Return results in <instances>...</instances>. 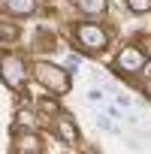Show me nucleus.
<instances>
[{"instance_id": "f257e3e1", "label": "nucleus", "mask_w": 151, "mask_h": 154, "mask_svg": "<svg viewBox=\"0 0 151 154\" xmlns=\"http://www.w3.org/2000/svg\"><path fill=\"white\" fill-rule=\"evenodd\" d=\"M33 75L48 88V91H54V94H66L69 91V69H63V66H54V63H36L33 66Z\"/></svg>"}, {"instance_id": "f03ea898", "label": "nucleus", "mask_w": 151, "mask_h": 154, "mask_svg": "<svg viewBox=\"0 0 151 154\" xmlns=\"http://www.w3.org/2000/svg\"><path fill=\"white\" fill-rule=\"evenodd\" d=\"M0 79L3 85H9L12 91H21L24 82H27V66L18 54H3L0 57Z\"/></svg>"}, {"instance_id": "7ed1b4c3", "label": "nucleus", "mask_w": 151, "mask_h": 154, "mask_svg": "<svg viewBox=\"0 0 151 154\" xmlns=\"http://www.w3.org/2000/svg\"><path fill=\"white\" fill-rule=\"evenodd\" d=\"M76 36H79V42H82L88 51H103V48L109 45V33H106L103 27L91 24V21H85V24L76 27Z\"/></svg>"}, {"instance_id": "20e7f679", "label": "nucleus", "mask_w": 151, "mask_h": 154, "mask_svg": "<svg viewBox=\"0 0 151 154\" xmlns=\"http://www.w3.org/2000/svg\"><path fill=\"white\" fill-rule=\"evenodd\" d=\"M115 66H118V72H127V75H133V72H139V69L145 66V54H142L136 45H124V48L118 51V60H115Z\"/></svg>"}, {"instance_id": "39448f33", "label": "nucleus", "mask_w": 151, "mask_h": 154, "mask_svg": "<svg viewBox=\"0 0 151 154\" xmlns=\"http://www.w3.org/2000/svg\"><path fill=\"white\" fill-rule=\"evenodd\" d=\"M57 136H60L63 145H69V148H72V145H79V130H76V124H72L66 115L57 118Z\"/></svg>"}, {"instance_id": "423d86ee", "label": "nucleus", "mask_w": 151, "mask_h": 154, "mask_svg": "<svg viewBox=\"0 0 151 154\" xmlns=\"http://www.w3.org/2000/svg\"><path fill=\"white\" fill-rule=\"evenodd\" d=\"M15 145V151H42V145H39V139H36V133H30V130H21V133H15V139H12Z\"/></svg>"}, {"instance_id": "0eeeda50", "label": "nucleus", "mask_w": 151, "mask_h": 154, "mask_svg": "<svg viewBox=\"0 0 151 154\" xmlns=\"http://www.w3.org/2000/svg\"><path fill=\"white\" fill-rule=\"evenodd\" d=\"M33 9H36V0H6L9 15H30Z\"/></svg>"}, {"instance_id": "6e6552de", "label": "nucleus", "mask_w": 151, "mask_h": 154, "mask_svg": "<svg viewBox=\"0 0 151 154\" xmlns=\"http://www.w3.org/2000/svg\"><path fill=\"white\" fill-rule=\"evenodd\" d=\"M76 6H79L82 12H88V15H100V12H106V0H76Z\"/></svg>"}, {"instance_id": "1a4fd4ad", "label": "nucleus", "mask_w": 151, "mask_h": 154, "mask_svg": "<svg viewBox=\"0 0 151 154\" xmlns=\"http://www.w3.org/2000/svg\"><path fill=\"white\" fill-rule=\"evenodd\" d=\"M0 39L3 42H15L18 39V27L12 21H0Z\"/></svg>"}, {"instance_id": "9d476101", "label": "nucleus", "mask_w": 151, "mask_h": 154, "mask_svg": "<svg viewBox=\"0 0 151 154\" xmlns=\"http://www.w3.org/2000/svg\"><path fill=\"white\" fill-rule=\"evenodd\" d=\"M127 9H130V12H136V15H142V12H148V9H151V0H127Z\"/></svg>"}, {"instance_id": "9b49d317", "label": "nucleus", "mask_w": 151, "mask_h": 154, "mask_svg": "<svg viewBox=\"0 0 151 154\" xmlns=\"http://www.w3.org/2000/svg\"><path fill=\"white\" fill-rule=\"evenodd\" d=\"M97 127H100V130H106V133H118V130H115V124H112L109 118H103V115L97 118Z\"/></svg>"}, {"instance_id": "f8f14e48", "label": "nucleus", "mask_w": 151, "mask_h": 154, "mask_svg": "<svg viewBox=\"0 0 151 154\" xmlns=\"http://www.w3.org/2000/svg\"><path fill=\"white\" fill-rule=\"evenodd\" d=\"M79 66H82V57H76V54H69V57H66V69H69V72H76Z\"/></svg>"}, {"instance_id": "ddd939ff", "label": "nucleus", "mask_w": 151, "mask_h": 154, "mask_svg": "<svg viewBox=\"0 0 151 154\" xmlns=\"http://www.w3.org/2000/svg\"><path fill=\"white\" fill-rule=\"evenodd\" d=\"M18 124H27V127H33V115H30V112H18Z\"/></svg>"}, {"instance_id": "4468645a", "label": "nucleus", "mask_w": 151, "mask_h": 154, "mask_svg": "<svg viewBox=\"0 0 151 154\" xmlns=\"http://www.w3.org/2000/svg\"><path fill=\"white\" fill-rule=\"evenodd\" d=\"M42 112H57V103L54 100H42Z\"/></svg>"}, {"instance_id": "2eb2a0df", "label": "nucleus", "mask_w": 151, "mask_h": 154, "mask_svg": "<svg viewBox=\"0 0 151 154\" xmlns=\"http://www.w3.org/2000/svg\"><path fill=\"white\" fill-rule=\"evenodd\" d=\"M88 100H94V103H97V100H100V103H103V94H100V91H97V88H94V91H88Z\"/></svg>"}, {"instance_id": "dca6fc26", "label": "nucleus", "mask_w": 151, "mask_h": 154, "mask_svg": "<svg viewBox=\"0 0 151 154\" xmlns=\"http://www.w3.org/2000/svg\"><path fill=\"white\" fill-rule=\"evenodd\" d=\"M145 97H151V82H148V85H145Z\"/></svg>"}, {"instance_id": "f3484780", "label": "nucleus", "mask_w": 151, "mask_h": 154, "mask_svg": "<svg viewBox=\"0 0 151 154\" xmlns=\"http://www.w3.org/2000/svg\"><path fill=\"white\" fill-rule=\"evenodd\" d=\"M148 57H151V45H148Z\"/></svg>"}]
</instances>
